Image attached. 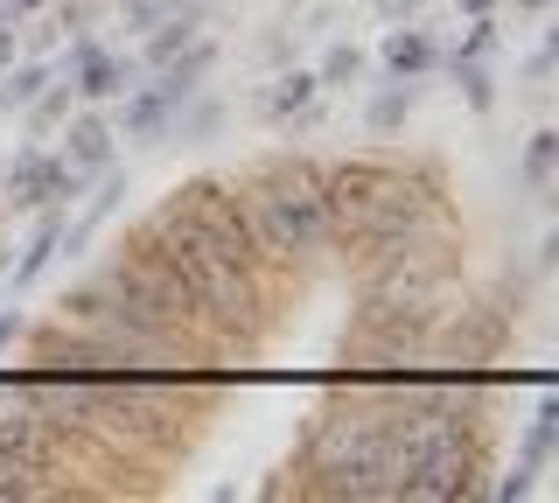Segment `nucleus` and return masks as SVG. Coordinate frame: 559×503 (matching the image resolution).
<instances>
[{"label":"nucleus","instance_id":"22","mask_svg":"<svg viewBox=\"0 0 559 503\" xmlns=\"http://www.w3.org/2000/svg\"><path fill=\"white\" fill-rule=\"evenodd\" d=\"M532 476H538V468H511V476H503V482H483V496H497V503H524V496H532Z\"/></svg>","mask_w":559,"mask_h":503},{"label":"nucleus","instance_id":"30","mask_svg":"<svg viewBox=\"0 0 559 503\" xmlns=\"http://www.w3.org/2000/svg\"><path fill=\"white\" fill-rule=\"evenodd\" d=\"M0 203H8V176H0Z\"/></svg>","mask_w":559,"mask_h":503},{"label":"nucleus","instance_id":"2","mask_svg":"<svg viewBox=\"0 0 559 503\" xmlns=\"http://www.w3.org/2000/svg\"><path fill=\"white\" fill-rule=\"evenodd\" d=\"M433 315H448V308L364 294L357 322H349L343 357H349V363H413V357H427V328H433Z\"/></svg>","mask_w":559,"mask_h":503},{"label":"nucleus","instance_id":"6","mask_svg":"<svg viewBox=\"0 0 559 503\" xmlns=\"http://www.w3.org/2000/svg\"><path fill=\"white\" fill-rule=\"evenodd\" d=\"M133 71H140V63L112 57V49H98V43H70V77L63 84L78 98H92V106H105V98L133 92Z\"/></svg>","mask_w":559,"mask_h":503},{"label":"nucleus","instance_id":"1","mask_svg":"<svg viewBox=\"0 0 559 503\" xmlns=\"http://www.w3.org/2000/svg\"><path fill=\"white\" fill-rule=\"evenodd\" d=\"M322 168L314 154H266L252 176L238 182V211L245 231L266 266H301V259L336 245V217H329L322 196Z\"/></svg>","mask_w":559,"mask_h":503},{"label":"nucleus","instance_id":"16","mask_svg":"<svg viewBox=\"0 0 559 503\" xmlns=\"http://www.w3.org/2000/svg\"><path fill=\"white\" fill-rule=\"evenodd\" d=\"M448 71H454V84H462V98H468L476 112H489V106H497V84H489L483 57H448Z\"/></svg>","mask_w":559,"mask_h":503},{"label":"nucleus","instance_id":"14","mask_svg":"<svg viewBox=\"0 0 559 503\" xmlns=\"http://www.w3.org/2000/svg\"><path fill=\"white\" fill-rule=\"evenodd\" d=\"M70 112H78V92H70V84H43V92L28 98V127L35 133H57Z\"/></svg>","mask_w":559,"mask_h":503},{"label":"nucleus","instance_id":"7","mask_svg":"<svg viewBox=\"0 0 559 503\" xmlns=\"http://www.w3.org/2000/svg\"><path fill=\"white\" fill-rule=\"evenodd\" d=\"M63 127H70V133H63V161L78 168V176H105V168H112V141H119L112 119H98V112H70Z\"/></svg>","mask_w":559,"mask_h":503},{"label":"nucleus","instance_id":"9","mask_svg":"<svg viewBox=\"0 0 559 503\" xmlns=\"http://www.w3.org/2000/svg\"><path fill=\"white\" fill-rule=\"evenodd\" d=\"M210 63H217V49H210V43H189V49H175V57L162 63V77H154V92H162L168 106L182 112L189 98H197V84L210 77Z\"/></svg>","mask_w":559,"mask_h":503},{"label":"nucleus","instance_id":"23","mask_svg":"<svg viewBox=\"0 0 559 503\" xmlns=\"http://www.w3.org/2000/svg\"><path fill=\"white\" fill-rule=\"evenodd\" d=\"M489 49H497V22H489V14H476V22H468V36L454 43V57H489Z\"/></svg>","mask_w":559,"mask_h":503},{"label":"nucleus","instance_id":"15","mask_svg":"<svg viewBox=\"0 0 559 503\" xmlns=\"http://www.w3.org/2000/svg\"><path fill=\"white\" fill-rule=\"evenodd\" d=\"M189 43H197V14H168L162 36H147V57H140V63H147V71H162L175 49H189Z\"/></svg>","mask_w":559,"mask_h":503},{"label":"nucleus","instance_id":"17","mask_svg":"<svg viewBox=\"0 0 559 503\" xmlns=\"http://www.w3.org/2000/svg\"><path fill=\"white\" fill-rule=\"evenodd\" d=\"M43 84H49L43 63H22V71H8V77H0V112H28V98L43 92Z\"/></svg>","mask_w":559,"mask_h":503},{"label":"nucleus","instance_id":"21","mask_svg":"<svg viewBox=\"0 0 559 503\" xmlns=\"http://www.w3.org/2000/svg\"><path fill=\"white\" fill-rule=\"evenodd\" d=\"M357 71H364V57H357V49H349V43H336V49H329V57H322V71H314V77H322V84H349Z\"/></svg>","mask_w":559,"mask_h":503},{"label":"nucleus","instance_id":"5","mask_svg":"<svg viewBox=\"0 0 559 503\" xmlns=\"http://www.w3.org/2000/svg\"><path fill=\"white\" fill-rule=\"evenodd\" d=\"M0 176H8V203H14V211H49V203H70L84 189L78 168H70L63 154H43V147H22Z\"/></svg>","mask_w":559,"mask_h":503},{"label":"nucleus","instance_id":"24","mask_svg":"<svg viewBox=\"0 0 559 503\" xmlns=\"http://www.w3.org/2000/svg\"><path fill=\"white\" fill-rule=\"evenodd\" d=\"M524 77H532V84H546V77H552V43H538V49H532V63H524Z\"/></svg>","mask_w":559,"mask_h":503},{"label":"nucleus","instance_id":"10","mask_svg":"<svg viewBox=\"0 0 559 503\" xmlns=\"http://www.w3.org/2000/svg\"><path fill=\"white\" fill-rule=\"evenodd\" d=\"M57 245H63V203H49V211L35 217V238H28V252L14 259L8 287H35V280H43V266L57 259Z\"/></svg>","mask_w":559,"mask_h":503},{"label":"nucleus","instance_id":"18","mask_svg":"<svg viewBox=\"0 0 559 503\" xmlns=\"http://www.w3.org/2000/svg\"><path fill=\"white\" fill-rule=\"evenodd\" d=\"M552 433H559V406L546 398V406H538V420L524 427V468H546L552 462Z\"/></svg>","mask_w":559,"mask_h":503},{"label":"nucleus","instance_id":"25","mask_svg":"<svg viewBox=\"0 0 559 503\" xmlns=\"http://www.w3.org/2000/svg\"><path fill=\"white\" fill-rule=\"evenodd\" d=\"M189 133H217V106H197V112H189Z\"/></svg>","mask_w":559,"mask_h":503},{"label":"nucleus","instance_id":"13","mask_svg":"<svg viewBox=\"0 0 559 503\" xmlns=\"http://www.w3.org/2000/svg\"><path fill=\"white\" fill-rule=\"evenodd\" d=\"M406 112H413V77H392L371 98V112H364V119H371V133H399V127H406Z\"/></svg>","mask_w":559,"mask_h":503},{"label":"nucleus","instance_id":"11","mask_svg":"<svg viewBox=\"0 0 559 503\" xmlns=\"http://www.w3.org/2000/svg\"><path fill=\"white\" fill-rule=\"evenodd\" d=\"M433 63H441V49H433L427 28H392L384 36V71L392 77H427Z\"/></svg>","mask_w":559,"mask_h":503},{"label":"nucleus","instance_id":"19","mask_svg":"<svg viewBox=\"0 0 559 503\" xmlns=\"http://www.w3.org/2000/svg\"><path fill=\"white\" fill-rule=\"evenodd\" d=\"M552 161H559V133H532V147H524V182L532 189H552Z\"/></svg>","mask_w":559,"mask_h":503},{"label":"nucleus","instance_id":"29","mask_svg":"<svg viewBox=\"0 0 559 503\" xmlns=\"http://www.w3.org/2000/svg\"><path fill=\"white\" fill-rule=\"evenodd\" d=\"M518 8H532V14H546V8H552V0H518Z\"/></svg>","mask_w":559,"mask_h":503},{"label":"nucleus","instance_id":"12","mask_svg":"<svg viewBox=\"0 0 559 503\" xmlns=\"http://www.w3.org/2000/svg\"><path fill=\"white\" fill-rule=\"evenodd\" d=\"M314 92H322V77L314 71H287V77H273V92H266V119H301L314 106Z\"/></svg>","mask_w":559,"mask_h":503},{"label":"nucleus","instance_id":"28","mask_svg":"<svg viewBox=\"0 0 559 503\" xmlns=\"http://www.w3.org/2000/svg\"><path fill=\"white\" fill-rule=\"evenodd\" d=\"M462 8H468V14H489V8H503V0H462Z\"/></svg>","mask_w":559,"mask_h":503},{"label":"nucleus","instance_id":"20","mask_svg":"<svg viewBox=\"0 0 559 503\" xmlns=\"http://www.w3.org/2000/svg\"><path fill=\"white\" fill-rule=\"evenodd\" d=\"M22 496H43V482H35L28 468L14 462L8 447H0V503H22Z\"/></svg>","mask_w":559,"mask_h":503},{"label":"nucleus","instance_id":"4","mask_svg":"<svg viewBox=\"0 0 559 503\" xmlns=\"http://www.w3.org/2000/svg\"><path fill=\"white\" fill-rule=\"evenodd\" d=\"M511 322H518V301H476V308H454V322L433 315L427 328V350H441L454 363H489L497 350H511Z\"/></svg>","mask_w":559,"mask_h":503},{"label":"nucleus","instance_id":"3","mask_svg":"<svg viewBox=\"0 0 559 503\" xmlns=\"http://www.w3.org/2000/svg\"><path fill=\"white\" fill-rule=\"evenodd\" d=\"M0 447H8V455L22 462L35 482L57 476V468L70 462V441L28 406V392H22V385H0Z\"/></svg>","mask_w":559,"mask_h":503},{"label":"nucleus","instance_id":"26","mask_svg":"<svg viewBox=\"0 0 559 503\" xmlns=\"http://www.w3.org/2000/svg\"><path fill=\"white\" fill-rule=\"evenodd\" d=\"M22 328H28L22 315H0V350H8V343H22Z\"/></svg>","mask_w":559,"mask_h":503},{"label":"nucleus","instance_id":"8","mask_svg":"<svg viewBox=\"0 0 559 503\" xmlns=\"http://www.w3.org/2000/svg\"><path fill=\"white\" fill-rule=\"evenodd\" d=\"M168 127H175V106L162 92H119V133H127V141H140V147H162L168 141Z\"/></svg>","mask_w":559,"mask_h":503},{"label":"nucleus","instance_id":"27","mask_svg":"<svg viewBox=\"0 0 559 503\" xmlns=\"http://www.w3.org/2000/svg\"><path fill=\"white\" fill-rule=\"evenodd\" d=\"M14 49H22V43H14V22H0V71L14 63Z\"/></svg>","mask_w":559,"mask_h":503}]
</instances>
